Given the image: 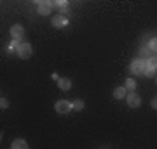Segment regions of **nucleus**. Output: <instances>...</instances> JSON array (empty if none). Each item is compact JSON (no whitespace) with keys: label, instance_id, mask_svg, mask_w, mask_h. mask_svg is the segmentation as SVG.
I'll return each mask as SVG.
<instances>
[{"label":"nucleus","instance_id":"f257e3e1","mask_svg":"<svg viewBox=\"0 0 157 149\" xmlns=\"http://www.w3.org/2000/svg\"><path fill=\"white\" fill-rule=\"evenodd\" d=\"M129 69H131V73L133 75H143L147 69V64H145V59H141V57H138V59H135V61L131 62V66H129Z\"/></svg>","mask_w":157,"mask_h":149},{"label":"nucleus","instance_id":"f03ea898","mask_svg":"<svg viewBox=\"0 0 157 149\" xmlns=\"http://www.w3.org/2000/svg\"><path fill=\"white\" fill-rule=\"evenodd\" d=\"M32 54H33V47H32V44H30V42H21L19 50H17V57H19V59H30Z\"/></svg>","mask_w":157,"mask_h":149},{"label":"nucleus","instance_id":"7ed1b4c3","mask_svg":"<svg viewBox=\"0 0 157 149\" xmlns=\"http://www.w3.org/2000/svg\"><path fill=\"white\" fill-rule=\"evenodd\" d=\"M52 7L54 5H52L51 0H40V2H37V12H39V16H49Z\"/></svg>","mask_w":157,"mask_h":149},{"label":"nucleus","instance_id":"20e7f679","mask_svg":"<svg viewBox=\"0 0 157 149\" xmlns=\"http://www.w3.org/2000/svg\"><path fill=\"white\" fill-rule=\"evenodd\" d=\"M68 23H70L68 16H65V14H59V12L51 17V24H52L54 28H65V26H68Z\"/></svg>","mask_w":157,"mask_h":149},{"label":"nucleus","instance_id":"39448f33","mask_svg":"<svg viewBox=\"0 0 157 149\" xmlns=\"http://www.w3.org/2000/svg\"><path fill=\"white\" fill-rule=\"evenodd\" d=\"M54 109H56L58 115H68V113L72 111V102L61 99V101H58L56 104H54Z\"/></svg>","mask_w":157,"mask_h":149},{"label":"nucleus","instance_id":"423d86ee","mask_svg":"<svg viewBox=\"0 0 157 149\" xmlns=\"http://www.w3.org/2000/svg\"><path fill=\"white\" fill-rule=\"evenodd\" d=\"M126 101H128V108H131V109H138V108L141 106V97L138 94H133V92L128 94Z\"/></svg>","mask_w":157,"mask_h":149},{"label":"nucleus","instance_id":"0eeeda50","mask_svg":"<svg viewBox=\"0 0 157 149\" xmlns=\"http://www.w3.org/2000/svg\"><path fill=\"white\" fill-rule=\"evenodd\" d=\"M9 31H11L12 40H21L23 37H25V28H23L21 24H12Z\"/></svg>","mask_w":157,"mask_h":149},{"label":"nucleus","instance_id":"6e6552de","mask_svg":"<svg viewBox=\"0 0 157 149\" xmlns=\"http://www.w3.org/2000/svg\"><path fill=\"white\" fill-rule=\"evenodd\" d=\"M52 5L56 7L58 11H59V14H65V16H67V12H68V7H70V4H68L67 0H58V2H52Z\"/></svg>","mask_w":157,"mask_h":149},{"label":"nucleus","instance_id":"1a4fd4ad","mask_svg":"<svg viewBox=\"0 0 157 149\" xmlns=\"http://www.w3.org/2000/svg\"><path fill=\"white\" fill-rule=\"evenodd\" d=\"M58 87H59V90H63V92H68V90L72 88V80H70V78H59V80H58Z\"/></svg>","mask_w":157,"mask_h":149},{"label":"nucleus","instance_id":"9d476101","mask_svg":"<svg viewBox=\"0 0 157 149\" xmlns=\"http://www.w3.org/2000/svg\"><path fill=\"white\" fill-rule=\"evenodd\" d=\"M11 149H30V147H28V142L25 139H14L11 144Z\"/></svg>","mask_w":157,"mask_h":149},{"label":"nucleus","instance_id":"9b49d317","mask_svg":"<svg viewBox=\"0 0 157 149\" xmlns=\"http://www.w3.org/2000/svg\"><path fill=\"white\" fill-rule=\"evenodd\" d=\"M128 94H129V92L124 88V85H122V87H117L115 90H113V97H115V99H119V101L126 99V97H128Z\"/></svg>","mask_w":157,"mask_h":149},{"label":"nucleus","instance_id":"f8f14e48","mask_svg":"<svg viewBox=\"0 0 157 149\" xmlns=\"http://www.w3.org/2000/svg\"><path fill=\"white\" fill-rule=\"evenodd\" d=\"M19 45H21V40H11V44L7 45V52L9 54H17Z\"/></svg>","mask_w":157,"mask_h":149},{"label":"nucleus","instance_id":"ddd939ff","mask_svg":"<svg viewBox=\"0 0 157 149\" xmlns=\"http://www.w3.org/2000/svg\"><path fill=\"white\" fill-rule=\"evenodd\" d=\"M145 64H147V68H150V69H155L157 71V55H150L148 59H145Z\"/></svg>","mask_w":157,"mask_h":149},{"label":"nucleus","instance_id":"4468645a","mask_svg":"<svg viewBox=\"0 0 157 149\" xmlns=\"http://www.w3.org/2000/svg\"><path fill=\"white\" fill-rule=\"evenodd\" d=\"M82 109H84V101L82 99H75L72 102V111H77L78 113V111H82Z\"/></svg>","mask_w":157,"mask_h":149},{"label":"nucleus","instance_id":"2eb2a0df","mask_svg":"<svg viewBox=\"0 0 157 149\" xmlns=\"http://www.w3.org/2000/svg\"><path fill=\"white\" fill-rule=\"evenodd\" d=\"M124 88H126L128 92H133V90L136 88V82L133 80V78H128V80L124 82Z\"/></svg>","mask_w":157,"mask_h":149},{"label":"nucleus","instance_id":"dca6fc26","mask_svg":"<svg viewBox=\"0 0 157 149\" xmlns=\"http://www.w3.org/2000/svg\"><path fill=\"white\" fill-rule=\"evenodd\" d=\"M148 49H150L152 52H157V37H152V38L148 40Z\"/></svg>","mask_w":157,"mask_h":149},{"label":"nucleus","instance_id":"f3484780","mask_svg":"<svg viewBox=\"0 0 157 149\" xmlns=\"http://www.w3.org/2000/svg\"><path fill=\"white\" fill-rule=\"evenodd\" d=\"M143 75H145V76H148V78H154V76H155V69H150V68H147Z\"/></svg>","mask_w":157,"mask_h":149},{"label":"nucleus","instance_id":"a211bd4d","mask_svg":"<svg viewBox=\"0 0 157 149\" xmlns=\"http://www.w3.org/2000/svg\"><path fill=\"white\" fill-rule=\"evenodd\" d=\"M0 108H2V109H7V108H9V101H7L6 97L0 99Z\"/></svg>","mask_w":157,"mask_h":149},{"label":"nucleus","instance_id":"6ab92c4d","mask_svg":"<svg viewBox=\"0 0 157 149\" xmlns=\"http://www.w3.org/2000/svg\"><path fill=\"white\" fill-rule=\"evenodd\" d=\"M150 106H152V109H155V111H157V97H154V99H152Z\"/></svg>","mask_w":157,"mask_h":149},{"label":"nucleus","instance_id":"aec40b11","mask_svg":"<svg viewBox=\"0 0 157 149\" xmlns=\"http://www.w3.org/2000/svg\"><path fill=\"white\" fill-rule=\"evenodd\" d=\"M51 78H52V80H56V82L59 80V76H58V73H52V75H51Z\"/></svg>","mask_w":157,"mask_h":149}]
</instances>
